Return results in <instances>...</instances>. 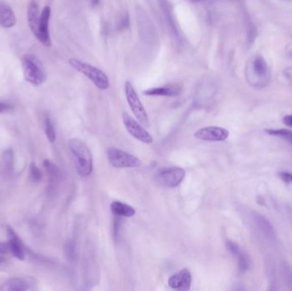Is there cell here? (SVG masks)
Returning <instances> with one entry per match:
<instances>
[{
	"instance_id": "cell-1",
	"label": "cell",
	"mask_w": 292,
	"mask_h": 291,
	"mask_svg": "<svg viewBox=\"0 0 292 291\" xmlns=\"http://www.w3.org/2000/svg\"><path fill=\"white\" fill-rule=\"evenodd\" d=\"M68 146L74 157L77 173L80 177H88L93 169V155L89 148L77 139H70Z\"/></svg>"
},
{
	"instance_id": "cell-2",
	"label": "cell",
	"mask_w": 292,
	"mask_h": 291,
	"mask_svg": "<svg viewBox=\"0 0 292 291\" xmlns=\"http://www.w3.org/2000/svg\"><path fill=\"white\" fill-rule=\"evenodd\" d=\"M22 67L26 81L34 87H38L46 82L47 72L41 61L32 54H26L22 57Z\"/></svg>"
},
{
	"instance_id": "cell-3",
	"label": "cell",
	"mask_w": 292,
	"mask_h": 291,
	"mask_svg": "<svg viewBox=\"0 0 292 291\" xmlns=\"http://www.w3.org/2000/svg\"><path fill=\"white\" fill-rule=\"evenodd\" d=\"M68 63L75 70L79 72L88 79H90L96 87H98L100 90H107L109 87V79L107 74L102 71L100 68H97L95 66L91 65L89 63H85L83 61L71 58L68 60Z\"/></svg>"
},
{
	"instance_id": "cell-4",
	"label": "cell",
	"mask_w": 292,
	"mask_h": 291,
	"mask_svg": "<svg viewBox=\"0 0 292 291\" xmlns=\"http://www.w3.org/2000/svg\"><path fill=\"white\" fill-rule=\"evenodd\" d=\"M107 156L110 165L115 169H134L142 165V161L135 155L117 148H109Z\"/></svg>"
},
{
	"instance_id": "cell-5",
	"label": "cell",
	"mask_w": 292,
	"mask_h": 291,
	"mask_svg": "<svg viewBox=\"0 0 292 291\" xmlns=\"http://www.w3.org/2000/svg\"><path fill=\"white\" fill-rule=\"evenodd\" d=\"M124 91H125V96H126L128 104L135 115V117L137 118V120L143 125H148L149 118H148L147 112L145 110V107L143 105L142 102L140 101L131 82L129 80L125 82Z\"/></svg>"
},
{
	"instance_id": "cell-6",
	"label": "cell",
	"mask_w": 292,
	"mask_h": 291,
	"mask_svg": "<svg viewBox=\"0 0 292 291\" xmlns=\"http://www.w3.org/2000/svg\"><path fill=\"white\" fill-rule=\"evenodd\" d=\"M186 171L181 168H166L156 174V180L159 185L166 188L177 187L183 181Z\"/></svg>"
},
{
	"instance_id": "cell-7",
	"label": "cell",
	"mask_w": 292,
	"mask_h": 291,
	"mask_svg": "<svg viewBox=\"0 0 292 291\" xmlns=\"http://www.w3.org/2000/svg\"><path fill=\"white\" fill-rule=\"evenodd\" d=\"M122 120L127 131L137 140L142 142L144 144H152V136L140 125V123L134 120V118L130 116L126 112L123 113Z\"/></svg>"
},
{
	"instance_id": "cell-8",
	"label": "cell",
	"mask_w": 292,
	"mask_h": 291,
	"mask_svg": "<svg viewBox=\"0 0 292 291\" xmlns=\"http://www.w3.org/2000/svg\"><path fill=\"white\" fill-rule=\"evenodd\" d=\"M194 137L202 141L222 142L228 139L229 132L221 127H205L198 129Z\"/></svg>"
},
{
	"instance_id": "cell-9",
	"label": "cell",
	"mask_w": 292,
	"mask_h": 291,
	"mask_svg": "<svg viewBox=\"0 0 292 291\" xmlns=\"http://www.w3.org/2000/svg\"><path fill=\"white\" fill-rule=\"evenodd\" d=\"M52 11L49 6H45L40 13V18L38 22V33L35 36L41 44L45 47H50L52 46V39L50 36L49 22Z\"/></svg>"
},
{
	"instance_id": "cell-10",
	"label": "cell",
	"mask_w": 292,
	"mask_h": 291,
	"mask_svg": "<svg viewBox=\"0 0 292 291\" xmlns=\"http://www.w3.org/2000/svg\"><path fill=\"white\" fill-rule=\"evenodd\" d=\"M6 231L8 236L9 248L12 255L20 261L26 259V247L20 238L17 232L11 226H6Z\"/></svg>"
},
{
	"instance_id": "cell-11",
	"label": "cell",
	"mask_w": 292,
	"mask_h": 291,
	"mask_svg": "<svg viewBox=\"0 0 292 291\" xmlns=\"http://www.w3.org/2000/svg\"><path fill=\"white\" fill-rule=\"evenodd\" d=\"M191 273L188 269H183L172 275L168 281L170 288L178 290H188L191 288Z\"/></svg>"
},
{
	"instance_id": "cell-12",
	"label": "cell",
	"mask_w": 292,
	"mask_h": 291,
	"mask_svg": "<svg viewBox=\"0 0 292 291\" xmlns=\"http://www.w3.org/2000/svg\"><path fill=\"white\" fill-rule=\"evenodd\" d=\"M226 245H227V250L229 251L230 253L237 259L239 272L244 273V272H247L251 267V263H252L248 255L244 253L236 242H232L231 240L227 241Z\"/></svg>"
},
{
	"instance_id": "cell-13",
	"label": "cell",
	"mask_w": 292,
	"mask_h": 291,
	"mask_svg": "<svg viewBox=\"0 0 292 291\" xmlns=\"http://www.w3.org/2000/svg\"><path fill=\"white\" fill-rule=\"evenodd\" d=\"M181 87L179 85L169 84L163 87H154L144 91V95L150 97H176L181 93Z\"/></svg>"
},
{
	"instance_id": "cell-14",
	"label": "cell",
	"mask_w": 292,
	"mask_h": 291,
	"mask_svg": "<svg viewBox=\"0 0 292 291\" xmlns=\"http://www.w3.org/2000/svg\"><path fill=\"white\" fill-rule=\"evenodd\" d=\"M17 17L8 4L0 0V26L4 28H11L17 24Z\"/></svg>"
},
{
	"instance_id": "cell-15",
	"label": "cell",
	"mask_w": 292,
	"mask_h": 291,
	"mask_svg": "<svg viewBox=\"0 0 292 291\" xmlns=\"http://www.w3.org/2000/svg\"><path fill=\"white\" fill-rule=\"evenodd\" d=\"M30 288V283L25 278H9L0 286V291H25Z\"/></svg>"
},
{
	"instance_id": "cell-16",
	"label": "cell",
	"mask_w": 292,
	"mask_h": 291,
	"mask_svg": "<svg viewBox=\"0 0 292 291\" xmlns=\"http://www.w3.org/2000/svg\"><path fill=\"white\" fill-rule=\"evenodd\" d=\"M40 18V14L38 11V4L35 1L32 0L27 8V22L28 26L30 27L32 33L34 36L37 35L38 33V22Z\"/></svg>"
},
{
	"instance_id": "cell-17",
	"label": "cell",
	"mask_w": 292,
	"mask_h": 291,
	"mask_svg": "<svg viewBox=\"0 0 292 291\" xmlns=\"http://www.w3.org/2000/svg\"><path fill=\"white\" fill-rule=\"evenodd\" d=\"M254 220L257 227L260 229L261 232L267 238L271 240L275 238L276 235L274 228L267 218L264 217L263 215H260V214H256L254 216Z\"/></svg>"
},
{
	"instance_id": "cell-18",
	"label": "cell",
	"mask_w": 292,
	"mask_h": 291,
	"mask_svg": "<svg viewBox=\"0 0 292 291\" xmlns=\"http://www.w3.org/2000/svg\"><path fill=\"white\" fill-rule=\"evenodd\" d=\"M161 10L163 11L166 22L169 24V27H170L173 36H175V39H178V41H180V33H179V30H178L176 24H175L174 18H173L172 7L170 6V4L166 2V0H161Z\"/></svg>"
},
{
	"instance_id": "cell-19",
	"label": "cell",
	"mask_w": 292,
	"mask_h": 291,
	"mask_svg": "<svg viewBox=\"0 0 292 291\" xmlns=\"http://www.w3.org/2000/svg\"><path fill=\"white\" fill-rule=\"evenodd\" d=\"M110 210L115 216L119 217H133L136 214V211L132 206L119 201H113L110 204Z\"/></svg>"
},
{
	"instance_id": "cell-20",
	"label": "cell",
	"mask_w": 292,
	"mask_h": 291,
	"mask_svg": "<svg viewBox=\"0 0 292 291\" xmlns=\"http://www.w3.org/2000/svg\"><path fill=\"white\" fill-rule=\"evenodd\" d=\"M1 169L5 174H11L14 169V153L12 150H6L1 158Z\"/></svg>"
},
{
	"instance_id": "cell-21",
	"label": "cell",
	"mask_w": 292,
	"mask_h": 291,
	"mask_svg": "<svg viewBox=\"0 0 292 291\" xmlns=\"http://www.w3.org/2000/svg\"><path fill=\"white\" fill-rule=\"evenodd\" d=\"M43 165L49 176L50 182L56 183L60 180L62 174H61L60 169H58V167L56 164L49 160H45Z\"/></svg>"
},
{
	"instance_id": "cell-22",
	"label": "cell",
	"mask_w": 292,
	"mask_h": 291,
	"mask_svg": "<svg viewBox=\"0 0 292 291\" xmlns=\"http://www.w3.org/2000/svg\"><path fill=\"white\" fill-rule=\"evenodd\" d=\"M253 68H254L255 73L259 77H264L267 74L268 65H267L265 59L262 56H257L255 58L254 62H253Z\"/></svg>"
},
{
	"instance_id": "cell-23",
	"label": "cell",
	"mask_w": 292,
	"mask_h": 291,
	"mask_svg": "<svg viewBox=\"0 0 292 291\" xmlns=\"http://www.w3.org/2000/svg\"><path fill=\"white\" fill-rule=\"evenodd\" d=\"M266 133L272 136L280 137L292 145V132L286 129H268Z\"/></svg>"
},
{
	"instance_id": "cell-24",
	"label": "cell",
	"mask_w": 292,
	"mask_h": 291,
	"mask_svg": "<svg viewBox=\"0 0 292 291\" xmlns=\"http://www.w3.org/2000/svg\"><path fill=\"white\" fill-rule=\"evenodd\" d=\"M45 132H46V135H47L48 140L51 143H54L56 141L57 135H56L54 125L49 117L46 118V120H45Z\"/></svg>"
},
{
	"instance_id": "cell-25",
	"label": "cell",
	"mask_w": 292,
	"mask_h": 291,
	"mask_svg": "<svg viewBox=\"0 0 292 291\" xmlns=\"http://www.w3.org/2000/svg\"><path fill=\"white\" fill-rule=\"evenodd\" d=\"M29 175H30L31 180H32V181H33V182H38V181H40L41 179H42L41 171L34 162H32V163L30 164Z\"/></svg>"
},
{
	"instance_id": "cell-26",
	"label": "cell",
	"mask_w": 292,
	"mask_h": 291,
	"mask_svg": "<svg viewBox=\"0 0 292 291\" xmlns=\"http://www.w3.org/2000/svg\"><path fill=\"white\" fill-rule=\"evenodd\" d=\"M283 275H284V281L286 282L287 285L292 288V269L288 265L284 264L283 266Z\"/></svg>"
},
{
	"instance_id": "cell-27",
	"label": "cell",
	"mask_w": 292,
	"mask_h": 291,
	"mask_svg": "<svg viewBox=\"0 0 292 291\" xmlns=\"http://www.w3.org/2000/svg\"><path fill=\"white\" fill-rule=\"evenodd\" d=\"M279 176L284 183H286V184L292 183V174H289V173H280L279 174Z\"/></svg>"
},
{
	"instance_id": "cell-28",
	"label": "cell",
	"mask_w": 292,
	"mask_h": 291,
	"mask_svg": "<svg viewBox=\"0 0 292 291\" xmlns=\"http://www.w3.org/2000/svg\"><path fill=\"white\" fill-rule=\"evenodd\" d=\"M13 109V106L11 104L6 103V102H0V114L9 111Z\"/></svg>"
},
{
	"instance_id": "cell-29",
	"label": "cell",
	"mask_w": 292,
	"mask_h": 291,
	"mask_svg": "<svg viewBox=\"0 0 292 291\" xmlns=\"http://www.w3.org/2000/svg\"><path fill=\"white\" fill-rule=\"evenodd\" d=\"M129 16H126V17H123L122 20H121V22H120L119 27H120V29H125V28H127V27H129Z\"/></svg>"
},
{
	"instance_id": "cell-30",
	"label": "cell",
	"mask_w": 292,
	"mask_h": 291,
	"mask_svg": "<svg viewBox=\"0 0 292 291\" xmlns=\"http://www.w3.org/2000/svg\"><path fill=\"white\" fill-rule=\"evenodd\" d=\"M283 122H284V125L287 126V127L292 128V114L285 115L284 119H283Z\"/></svg>"
},
{
	"instance_id": "cell-31",
	"label": "cell",
	"mask_w": 292,
	"mask_h": 291,
	"mask_svg": "<svg viewBox=\"0 0 292 291\" xmlns=\"http://www.w3.org/2000/svg\"><path fill=\"white\" fill-rule=\"evenodd\" d=\"M5 262H6V259L4 256H0V266L3 265Z\"/></svg>"
},
{
	"instance_id": "cell-32",
	"label": "cell",
	"mask_w": 292,
	"mask_h": 291,
	"mask_svg": "<svg viewBox=\"0 0 292 291\" xmlns=\"http://www.w3.org/2000/svg\"><path fill=\"white\" fill-rule=\"evenodd\" d=\"M99 0H93V6H97V5H99Z\"/></svg>"
},
{
	"instance_id": "cell-33",
	"label": "cell",
	"mask_w": 292,
	"mask_h": 291,
	"mask_svg": "<svg viewBox=\"0 0 292 291\" xmlns=\"http://www.w3.org/2000/svg\"><path fill=\"white\" fill-rule=\"evenodd\" d=\"M191 1H192V2H196V3H197V2H201V1H204V0H191Z\"/></svg>"
}]
</instances>
